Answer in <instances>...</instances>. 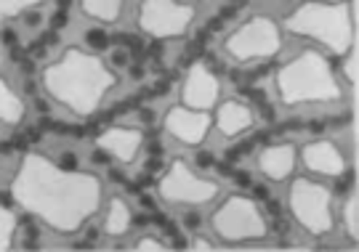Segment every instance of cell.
<instances>
[{
	"label": "cell",
	"mask_w": 359,
	"mask_h": 252,
	"mask_svg": "<svg viewBox=\"0 0 359 252\" xmlns=\"http://www.w3.org/2000/svg\"><path fill=\"white\" fill-rule=\"evenodd\" d=\"M43 0H0V16L8 22V19H16L22 13L38 8Z\"/></svg>",
	"instance_id": "44dd1931"
},
{
	"label": "cell",
	"mask_w": 359,
	"mask_h": 252,
	"mask_svg": "<svg viewBox=\"0 0 359 252\" xmlns=\"http://www.w3.org/2000/svg\"><path fill=\"white\" fill-rule=\"evenodd\" d=\"M210 228L221 244L248 247L250 241L266 239V215L253 197L245 194H229L210 215Z\"/></svg>",
	"instance_id": "8992f818"
},
{
	"label": "cell",
	"mask_w": 359,
	"mask_h": 252,
	"mask_svg": "<svg viewBox=\"0 0 359 252\" xmlns=\"http://www.w3.org/2000/svg\"><path fill=\"white\" fill-rule=\"evenodd\" d=\"M341 218H344V228H346V237L351 241L359 239V197L351 191L344 202V210H341Z\"/></svg>",
	"instance_id": "d6986e66"
},
{
	"label": "cell",
	"mask_w": 359,
	"mask_h": 252,
	"mask_svg": "<svg viewBox=\"0 0 359 252\" xmlns=\"http://www.w3.org/2000/svg\"><path fill=\"white\" fill-rule=\"evenodd\" d=\"M218 194H221V183L200 176L181 157H173L165 173L157 181V197L165 204H176V207H203L218 200Z\"/></svg>",
	"instance_id": "ba28073f"
},
{
	"label": "cell",
	"mask_w": 359,
	"mask_h": 252,
	"mask_svg": "<svg viewBox=\"0 0 359 252\" xmlns=\"http://www.w3.org/2000/svg\"><path fill=\"white\" fill-rule=\"evenodd\" d=\"M221 101V80L203 62H194L179 88V104L200 112H213Z\"/></svg>",
	"instance_id": "8fae6325"
},
{
	"label": "cell",
	"mask_w": 359,
	"mask_h": 252,
	"mask_svg": "<svg viewBox=\"0 0 359 252\" xmlns=\"http://www.w3.org/2000/svg\"><path fill=\"white\" fill-rule=\"evenodd\" d=\"M27 117V104L25 99L8 85V80H0V122L6 127L22 125Z\"/></svg>",
	"instance_id": "e0dca14e"
},
{
	"label": "cell",
	"mask_w": 359,
	"mask_h": 252,
	"mask_svg": "<svg viewBox=\"0 0 359 252\" xmlns=\"http://www.w3.org/2000/svg\"><path fill=\"white\" fill-rule=\"evenodd\" d=\"M274 90L285 106L344 101V88L330 64V56L317 48H304L293 59H287L274 72Z\"/></svg>",
	"instance_id": "3957f363"
},
{
	"label": "cell",
	"mask_w": 359,
	"mask_h": 252,
	"mask_svg": "<svg viewBox=\"0 0 359 252\" xmlns=\"http://www.w3.org/2000/svg\"><path fill=\"white\" fill-rule=\"evenodd\" d=\"M128 64V53L126 50H115L112 53V66H126Z\"/></svg>",
	"instance_id": "d4e9b609"
},
{
	"label": "cell",
	"mask_w": 359,
	"mask_h": 252,
	"mask_svg": "<svg viewBox=\"0 0 359 252\" xmlns=\"http://www.w3.org/2000/svg\"><path fill=\"white\" fill-rule=\"evenodd\" d=\"M197 8L181 0H142L139 6V29L147 38L176 40L184 38L194 24Z\"/></svg>",
	"instance_id": "9c48e42d"
},
{
	"label": "cell",
	"mask_w": 359,
	"mask_h": 252,
	"mask_svg": "<svg viewBox=\"0 0 359 252\" xmlns=\"http://www.w3.org/2000/svg\"><path fill=\"white\" fill-rule=\"evenodd\" d=\"M133 226V213L130 204L123 197H112L107 202V215H104V231L107 237H123Z\"/></svg>",
	"instance_id": "2e32d148"
},
{
	"label": "cell",
	"mask_w": 359,
	"mask_h": 252,
	"mask_svg": "<svg viewBox=\"0 0 359 252\" xmlns=\"http://www.w3.org/2000/svg\"><path fill=\"white\" fill-rule=\"evenodd\" d=\"M295 164H298V149H295V144H287V141L269 144L258 154V173L271 183L287 181L293 176Z\"/></svg>",
	"instance_id": "9a60e30c"
},
{
	"label": "cell",
	"mask_w": 359,
	"mask_h": 252,
	"mask_svg": "<svg viewBox=\"0 0 359 252\" xmlns=\"http://www.w3.org/2000/svg\"><path fill=\"white\" fill-rule=\"evenodd\" d=\"M144 146V133L139 127H107L104 133L96 136V149L109 154L112 160H117L120 164H133L139 151Z\"/></svg>",
	"instance_id": "5bb4252c"
},
{
	"label": "cell",
	"mask_w": 359,
	"mask_h": 252,
	"mask_svg": "<svg viewBox=\"0 0 359 252\" xmlns=\"http://www.w3.org/2000/svg\"><path fill=\"white\" fill-rule=\"evenodd\" d=\"M298 157H301V164L306 167L309 173H314V176L320 178H341L346 173L348 164L344 151L327 139H317L304 144L298 149Z\"/></svg>",
	"instance_id": "7c38bea8"
},
{
	"label": "cell",
	"mask_w": 359,
	"mask_h": 252,
	"mask_svg": "<svg viewBox=\"0 0 359 252\" xmlns=\"http://www.w3.org/2000/svg\"><path fill=\"white\" fill-rule=\"evenodd\" d=\"M11 200L56 234H77L99 213L104 181L96 173L53 162L40 151H27L11 181Z\"/></svg>",
	"instance_id": "6da1fadb"
},
{
	"label": "cell",
	"mask_w": 359,
	"mask_h": 252,
	"mask_svg": "<svg viewBox=\"0 0 359 252\" xmlns=\"http://www.w3.org/2000/svg\"><path fill=\"white\" fill-rule=\"evenodd\" d=\"M38 24H40V13L27 11V27H38Z\"/></svg>",
	"instance_id": "4316f807"
},
{
	"label": "cell",
	"mask_w": 359,
	"mask_h": 252,
	"mask_svg": "<svg viewBox=\"0 0 359 252\" xmlns=\"http://www.w3.org/2000/svg\"><path fill=\"white\" fill-rule=\"evenodd\" d=\"M88 43L93 46V48H104V43H107V40H104L102 32H88Z\"/></svg>",
	"instance_id": "484cf974"
},
{
	"label": "cell",
	"mask_w": 359,
	"mask_h": 252,
	"mask_svg": "<svg viewBox=\"0 0 359 252\" xmlns=\"http://www.w3.org/2000/svg\"><path fill=\"white\" fill-rule=\"evenodd\" d=\"M346 56V64H344V75L351 85H357L359 83V75H357V46H351V48L344 53Z\"/></svg>",
	"instance_id": "603a6c76"
},
{
	"label": "cell",
	"mask_w": 359,
	"mask_h": 252,
	"mask_svg": "<svg viewBox=\"0 0 359 252\" xmlns=\"http://www.w3.org/2000/svg\"><path fill=\"white\" fill-rule=\"evenodd\" d=\"M163 130L181 146H203L208 133L213 130V114L189 109L184 104H173L163 117Z\"/></svg>",
	"instance_id": "30bf717a"
},
{
	"label": "cell",
	"mask_w": 359,
	"mask_h": 252,
	"mask_svg": "<svg viewBox=\"0 0 359 252\" xmlns=\"http://www.w3.org/2000/svg\"><path fill=\"white\" fill-rule=\"evenodd\" d=\"M287 210L309 237H327L335 228L333 191L320 181L295 176L287 189Z\"/></svg>",
	"instance_id": "52a82bcc"
},
{
	"label": "cell",
	"mask_w": 359,
	"mask_h": 252,
	"mask_svg": "<svg viewBox=\"0 0 359 252\" xmlns=\"http://www.w3.org/2000/svg\"><path fill=\"white\" fill-rule=\"evenodd\" d=\"M40 83L53 104L77 117H88L117 85V75L93 50L67 46L56 62L43 66Z\"/></svg>",
	"instance_id": "7a4b0ae2"
},
{
	"label": "cell",
	"mask_w": 359,
	"mask_h": 252,
	"mask_svg": "<svg viewBox=\"0 0 359 252\" xmlns=\"http://www.w3.org/2000/svg\"><path fill=\"white\" fill-rule=\"evenodd\" d=\"M283 32L295 35V38H306L320 43L325 50H330L333 56H344L357 38L351 8L344 0H304L298 3L293 11L285 13Z\"/></svg>",
	"instance_id": "277c9868"
},
{
	"label": "cell",
	"mask_w": 359,
	"mask_h": 252,
	"mask_svg": "<svg viewBox=\"0 0 359 252\" xmlns=\"http://www.w3.org/2000/svg\"><path fill=\"white\" fill-rule=\"evenodd\" d=\"M136 252H165L168 244L163 239H157V237H152V234H147V237H142V239L136 241V247H133Z\"/></svg>",
	"instance_id": "7402d4cb"
},
{
	"label": "cell",
	"mask_w": 359,
	"mask_h": 252,
	"mask_svg": "<svg viewBox=\"0 0 359 252\" xmlns=\"http://www.w3.org/2000/svg\"><path fill=\"white\" fill-rule=\"evenodd\" d=\"M126 8V0H80V13L102 24H115Z\"/></svg>",
	"instance_id": "ac0fdd59"
},
{
	"label": "cell",
	"mask_w": 359,
	"mask_h": 252,
	"mask_svg": "<svg viewBox=\"0 0 359 252\" xmlns=\"http://www.w3.org/2000/svg\"><path fill=\"white\" fill-rule=\"evenodd\" d=\"M13 237H16V213L3 204L0 207V252L11 250Z\"/></svg>",
	"instance_id": "ffe728a7"
},
{
	"label": "cell",
	"mask_w": 359,
	"mask_h": 252,
	"mask_svg": "<svg viewBox=\"0 0 359 252\" xmlns=\"http://www.w3.org/2000/svg\"><path fill=\"white\" fill-rule=\"evenodd\" d=\"M285 46L283 24L266 13H253L224 38V53L237 64H256L274 59Z\"/></svg>",
	"instance_id": "5b68a950"
},
{
	"label": "cell",
	"mask_w": 359,
	"mask_h": 252,
	"mask_svg": "<svg viewBox=\"0 0 359 252\" xmlns=\"http://www.w3.org/2000/svg\"><path fill=\"white\" fill-rule=\"evenodd\" d=\"M253 125H256V114L240 99L218 101V106L213 109V127L221 133L224 141L243 139L253 130Z\"/></svg>",
	"instance_id": "4fadbf2b"
},
{
	"label": "cell",
	"mask_w": 359,
	"mask_h": 252,
	"mask_svg": "<svg viewBox=\"0 0 359 252\" xmlns=\"http://www.w3.org/2000/svg\"><path fill=\"white\" fill-rule=\"evenodd\" d=\"M189 250L194 252H216L218 244H213V241H208L205 237H194L192 244H189Z\"/></svg>",
	"instance_id": "cb8c5ba5"
}]
</instances>
